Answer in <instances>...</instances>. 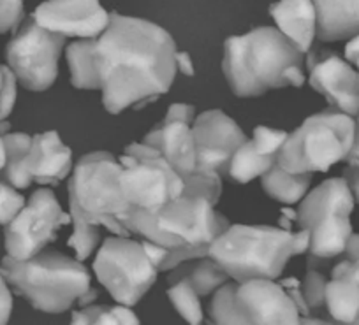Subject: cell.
<instances>
[{"label":"cell","instance_id":"1","mask_svg":"<svg viewBox=\"0 0 359 325\" xmlns=\"http://www.w3.org/2000/svg\"><path fill=\"white\" fill-rule=\"evenodd\" d=\"M176 51L175 39L162 27L109 13V27L95 41L106 111L118 115L168 93L178 71Z\"/></svg>","mask_w":359,"mask_h":325},{"label":"cell","instance_id":"2","mask_svg":"<svg viewBox=\"0 0 359 325\" xmlns=\"http://www.w3.org/2000/svg\"><path fill=\"white\" fill-rule=\"evenodd\" d=\"M123 226L140 241L168 250L161 271H172L185 262L208 257L212 244L231 223L210 200L182 193L157 213L134 209Z\"/></svg>","mask_w":359,"mask_h":325},{"label":"cell","instance_id":"3","mask_svg":"<svg viewBox=\"0 0 359 325\" xmlns=\"http://www.w3.org/2000/svg\"><path fill=\"white\" fill-rule=\"evenodd\" d=\"M222 71L236 97L305 85V55L275 27H259L224 43Z\"/></svg>","mask_w":359,"mask_h":325},{"label":"cell","instance_id":"4","mask_svg":"<svg viewBox=\"0 0 359 325\" xmlns=\"http://www.w3.org/2000/svg\"><path fill=\"white\" fill-rule=\"evenodd\" d=\"M310 230L275 229L257 226H229L210 248L208 257L222 268L234 283L275 279L292 257L306 254Z\"/></svg>","mask_w":359,"mask_h":325},{"label":"cell","instance_id":"5","mask_svg":"<svg viewBox=\"0 0 359 325\" xmlns=\"http://www.w3.org/2000/svg\"><path fill=\"white\" fill-rule=\"evenodd\" d=\"M0 276L36 310L51 314L64 313L74 303L79 304L92 290L85 265L55 250H43L25 262L4 257Z\"/></svg>","mask_w":359,"mask_h":325},{"label":"cell","instance_id":"6","mask_svg":"<svg viewBox=\"0 0 359 325\" xmlns=\"http://www.w3.org/2000/svg\"><path fill=\"white\" fill-rule=\"evenodd\" d=\"M120 162L108 151H94L79 158L69 179L71 216L85 223L106 227L118 237H129L126 220L136 207L120 188Z\"/></svg>","mask_w":359,"mask_h":325},{"label":"cell","instance_id":"7","mask_svg":"<svg viewBox=\"0 0 359 325\" xmlns=\"http://www.w3.org/2000/svg\"><path fill=\"white\" fill-rule=\"evenodd\" d=\"M354 136V118L330 107L309 116L289 134L275 160L289 174L327 172L334 164L347 158Z\"/></svg>","mask_w":359,"mask_h":325},{"label":"cell","instance_id":"8","mask_svg":"<svg viewBox=\"0 0 359 325\" xmlns=\"http://www.w3.org/2000/svg\"><path fill=\"white\" fill-rule=\"evenodd\" d=\"M120 188L136 209L157 213L184 192V179L154 148L133 143L120 157Z\"/></svg>","mask_w":359,"mask_h":325},{"label":"cell","instance_id":"9","mask_svg":"<svg viewBox=\"0 0 359 325\" xmlns=\"http://www.w3.org/2000/svg\"><path fill=\"white\" fill-rule=\"evenodd\" d=\"M99 283L120 306L133 307L151 289L157 269L148 258L141 241L129 237H108L94 261Z\"/></svg>","mask_w":359,"mask_h":325},{"label":"cell","instance_id":"10","mask_svg":"<svg viewBox=\"0 0 359 325\" xmlns=\"http://www.w3.org/2000/svg\"><path fill=\"white\" fill-rule=\"evenodd\" d=\"M65 46V37L48 32L34 18L23 20L15 37L9 41L6 57L16 81L30 92H44L58 76V57Z\"/></svg>","mask_w":359,"mask_h":325},{"label":"cell","instance_id":"11","mask_svg":"<svg viewBox=\"0 0 359 325\" xmlns=\"http://www.w3.org/2000/svg\"><path fill=\"white\" fill-rule=\"evenodd\" d=\"M71 214L64 213L57 195L50 188H39L30 195L22 213L6 227L8 257L16 262L30 261L57 240V230L67 226Z\"/></svg>","mask_w":359,"mask_h":325},{"label":"cell","instance_id":"12","mask_svg":"<svg viewBox=\"0 0 359 325\" xmlns=\"http://www.w3.org/2000/svg\"><path fill=\"white\" fill-rule=\"evenodd\" d=\"M309 83L326 97L331 109L344 115H359V76L345 58L326 48H312L306 55Z\"/></svg>","mask_w":359,"mask_h":325},{"label":"cell","instance_id":"13","mask_svg":"<svg viewBox=\"0 0 359 325\" xmlns=\"http://www.w3.org/2000/svg\"><path fill=\"white\" fill-rule=\"evenodd\" d=\"M194 120V106L172 104L165 113V118L155 125L143 139V144L157 150L180 178L192 174L198 167V151L192 134Z\"/></svg>","mask_w":359,"mask_h":325},{"label":"cell","instance_id":"14","mask_svg":"<svg viewBox=\"0 0 359 325\" xmlns=\"http://www.w3.org/2000/svg\"><path fill=\"white\" fill-rule=\"evenodd\" d=\"M192 134L198 151L196 171L215 172L219 176L226 174L233 155L248 141L240 125H236L234 120L219 109L205 111L196 116L192 123Z\"/></svg>","mask_w":359,"mask_h":325},{"label":"cell","instance_id":"15","mask_svg":"<svg viewBox=\"0 0 359 325\" xmlns=\"http://www.w3.org/2000/svg\"><path fill=\"white\" fill-rule=\"evenodd\" d=\"M32 18L44 30L65 39H99L109 27V13L99 2H44Z\"/></svg>","mask_w":359,"mask_h":325},{"label":"cell","instance_id":"16","mask_svg":"<svg viewBox=\"0 0 359 325\" xmlns=\"http://www.w3.org/2000/svg\"><path fill=\"white\" fill-rule=\"evenodd\" d=\"M234 303L252 325H299L302 314L285 290L271 279L236 286Z\"/></svg>","mask_w":359,"mask_h":325},{"label":"cell","instance_id":"17","mask_svg":"<svg viewBox=\"0 0 359 325\" xmlns=\"http://www.w3.org/2000/svg\"><path fill=\"white\" fill-rule=\"evenodd\" d=\"M72 153L55 130L36 134L32 137L29 158H27V176L30 181L39 185H57L71 174Z\"/></svg>","mask_w":359,"mask_h":325},{"label":"cell","instance_id":"18","mask_svg":"<svg viewBox=\"0 0 359 325\" xmlns=\"http://www.w3.org/2000/svg\"><path fill=\"white\" fill-rule=\"evenodd\" d=\"M354 197L344 178H331L309 192L299 202L298 223L302 230H310L319 220L333 214L351 216Z\"/></svg>","mask_w":359,"mask_h":325},{"label":"cell","instance_id":"19","mask_svg":"<svg viewBox=\"0 0 359 325\" xmlns=\"http://www.w3.org/2000/svg\"><path fill=\"white\" fill-rule=\"evenodd\" d=\"M269 15L277 23V30L284 34L303 55H309L317 37V11L313 2H277L269 8Z\"/></svg>","mask_w":359,"mask_h":325},{"label":"cell","instance_id":"20","mask_svg":"<svg viewBox=\"0 0 359 325\" xmlns=\"http://www.w3.org/2000/svg\"><path fill=\"white\" fill-rule=\"evenodd\" d=\"M352 236L354 233L348 216L333 214L319 220L310 229V248L306 251L310 269H313L316 264L341 257Z\"/></svg>","mask_w":359,"mask_h":325},{"label":"cell","instance_id":"21","mask_svg":"<svg viewBox=\"0 0 359 325\" xmlns=\"http://www.w3.org/2000/svg\"><path fill=\"white\" fill-rule=\"evenodd\" d=\"M317 39L323 43L352 39L359 34V2H313Z\"/></svg>","mask_w":359,"mask_h":325},{"label":"cell","instance_id":"22","mask_svg":"<svg viewBox=\"0 0 359 325\" xmlns=\"http://www.w3.org/2000/svg\"><path fill=\"white\" fill-rule=\"evenodd\" d=\"M168 282L169 285L175 282L189 283L198 292L199 297H205L227 285L229 276L222 271V268L213 258L205 257L185 262V264L172 269L168 276Z\"/></svg>","mask_w":359,"mask_h":325},{"label":"cell","instance_id":"23","mask_svg":"<svg viewBox=\"0 0 359 325\" xmlns=\"http://www.w3.org/2000/svg\"><path fill=\"white\" fill-rule=\"evenodd\" d=\"M331 324L348 325L359 318V285L341 278H331L324 304Z\"/></svg>","mask_w":359,"mask_h":325},{"label":"cell","instance_id":"24","mask_svg":"<svg viewBox=\"0 0 359 325\" xmlns=\"http://www.w3.org/2000/svg\"><path fill=\"white\" fill-rule=\"evenodd\" d=\"M95 41L97 39H79L67 46L71 83L78 90H101L95 62Z\"/></svg>","mask_w":359,"mask_h":325},{"label":"cell","instance_id":"25","mask_svg":"<svg viewBox=\"0 0 359 325\" xmlns=\"http://www.w3.org/2000/svg\"><path fill=\"white\" fill-rule=\"evenodd\" d=\"M313 174H289L278 164L261 178V186L271 199L282 204L302 202L309 193Z\"/></svg>","mask_w":359,"mask_h":325},{"label":"cell","instance_id":"26","mask_svg":"<svg viewBox=\"0 0 359 325\" xmlns=\"http://www.w3.org/2000/svg\"><path fill=\"white\" fill-rule=\"evenodd\" d=\"M6 148L4 178L13 188H27L32 181L27 176V158L32 148V136L23 132H9L2 136Z\"/></svg>","mask_w":359,"mask_h":325},{"label":"cell","instance_id":"27","mask_svg":"<svg viewBox=\"0 0 359 325\" xmlns=\"http://www.w3.org/2000/svg\"><path fill=\"white\" fill-rule=\"evenodd\" d=\"M275 164H277L275 158L259 155L252 141H247L233 155L226 169V176L236 183H248L255 178H262Z\"/></svg>","mask_w":359,"mask_h":325},{"label":"cell","instance_id":"28","mask_svg":"<svg viewBox=\"0 0 359 325\" xmlns=\"http://www.w3.org/2000/svg\"><path fill=\"white\" fill-rule=\"evenodd\" d=\"M71 325H141L130 307L106 306V304H92L74 311Z\"/></svg>","mask_w":359,"mask_h":325},{"label":"cell","instance_id":"29","mask_svg":"<svg viewBox=\"0 0 359 325\" xmlns=\"http://www.w3.org/2000/svg\"><path fill=\"white\" fill-rule=\"evenodd\" d=\"M238 283H227L213 296L208 307V325H252L234 303Z\"/></svg>","mask_w":359,"mask_h":325},{"label":"cell","instance_id":"30","mask_svg":"<svg viewBox=\"0 0 359 325\" xmlns=\"http://www.w3.org/2000/svg\"><path fill=\"white\" fill-rule=\"evenodd\" d=\"M168 297L172 303L180 317L184 318L189 325H201L205 320L201 300L198 292L185 282H175L168 289Z\"/></svg>","mask_w":359,"mask_h":325},{"label":"cell","instance_id":"31","mask_svg":"<svg viewBox=\"0 0 359 325\" xmlns=\"http://www.w3.org/2000/svg\"><path fill=\"white\" fill-rule=\"evenodd\" d=\"M184 179V192L189 195H198L203 199L210 200L215 206L222 195V178L215 172L194 171L192 174L185 176Z\"/></svg>","mask_w":359,"mask_h":325},{"label":"cell","instance_id":"32","mask_svg":"<svg viewBox=\"0 0 359 325\" xmlns=\"http://www.w3.org/2000/svg\"><path fill=\"white\" fill-rule=\"evenodd\" d=\"M71 220L74 226V233L69 237V247L76 251V257L81 262L88 258L97 248L99 241H101V229L97 226H90L83 220L74 219V216H71Z\"/></svg>","mask_w":359,"mask_h":325},{"label":"cell","instance_id":"33","mask_svg":"<svg viewBox=\"0 0 359 325\" xmlns=\"http://www.w3.org/2000/svg\"><path fill=\"white\" fill-rule=\"evenodd\" d=\"M289 132L278 129H269V127L259 125L254 129V137H252V144H254L255 151L262 157L275 158L282 146L287 141Z\"/></svg>","mask_w":359,"mask_h":325},{"label":"cell","instance_id":"34","mask_svg":"<svg viewBox=\"0 0 359 325\" xmlns=\"http://www.w3.org/2000/svg\"><path fill=\"white\" fill-rule=\"evenodd\" d=\"M326 276L317 271V269H309V272H306L305 279L302 283V292L310 313L324 307V304H326Z\"/></svg>","mask_w":359,"mask_h":325},{"label":"cell","instance_id":"35","mask_svg":"<svg viewBox=\"0 0 359 325\" xmlns=\"http://www.w3.org/2000/svg\"><path fill=\"white\" fill-rule=\"evenodd\" d=\"M331 278H341L359 285V234H354L341 255V261L331 271Z\"/></svg>","mask_w":359,"mask_h":325},{"label":"cell","instance_id":"36","mask_svg":"<svg viewBox=\"0 0 359 325\" xmlns=\"http://www.w3.org/2000/svg\"><path fill=\"white\" fill-rule=\"evenodd\" d=\"M27 206L25 197L16 192L9 183L0 181V226L8 227Z\"/></svg>","mask_w":359,"mask_h":325},{"label":"cell","instance_id":"37","mask_svg":"<svg viewBox=\"0 0 359 325\" xmlns=\"http://www.w3.org/2000/svg\"><path fill=\"white\" fill-rule=\"evenodd\" d=\"M16 78L8 65H2V90H0V122L11 115L16 102Z\"/></svg>","mask_w":359,"mask_h":325},{"label":"cell","instance_id":"38","mask_svg":"<svg viewBox=\"0 0 359 325\" xmlns=\"http://www.w3.org/2000/svg\"><path fill=\"white\" fill-rule=\"evenodd\" d=\"M25 18L23 2H0V34L18 30Z\"/></svg>","mask_w":359,"mask_h":325},{"label":"cell","instance_id":"39","mask_svg":"<svg viewBox=\"0 0 359 325\" xmlns=\"http://www.w3.org/2000/svg\"><path fill=\"white\" fill-rule=\"evenodd\" d=\"M278 285H280L282 289L285 290V293L291 297L292 303H294L296 307H298L299 314H302V317H310V310L309 306H306L305 297H303V292H302V283H299L296 278H285V279H280Z\"/></svg>","mask_w":359,"mask_h":325},{"label":"cell","instance_id":"40","mask_svg":"<svg viewBox=\"0 0 359 325\" xmlns=\"http://www.w3.org/2000/svg\"><path fill=\"white\" fill-rule=\"evenodd\" d=\"M13 313V296L11 289L6 279L0 276V325H8Z\"/></svg>","mask_w":359,"mask_h":325},{"label":"cell","instance_id":"41","mask_svg":"<svg viewBox=\"0 0 359 325\" xmlns=\"http://www.w3.org/2000/svg\"><path fill=\"white\" fill-rule=\"evenodd\" d=\"M176 69L189 78L196 74L194 62H192L191 55L185 53V51H176Z\"/></svg>","mask_w":359,"mask_h":325},{"label":"cell","instance_id":"42","mask_svg":"<svg viewBox=\"0 0 359 325\" xmlns=\"http://www.w3.org/2000/svg\"><path fill=\"white\" fill-rule=\"evenodd\" d=\"M344 179L348 185L352 197H354V202L359 204V169L347 167L344 171Z\"/></svg>","mask_w":359,"mask_h":325},{"label":"cell","instance_id":"43","mask_svg":"<svg viewBox=\"0 0 359 325\" xmlns=\"http://www.w3.org/2000/svg\"><path fill=\"white\" fill-rule=\"evenodd\" d=\"M345 162L348 164V167L359 169V127L355 125V136H354V144H352L351 151H348Z\"/></svg>","mask_w":359,"mask_h":325},{"label":"cell","instance_id":"44","mask_svg":"<svg viewBox=\"0 0 359 325\" xmlns=\"http://www.w3.org/2000/svg\"><path fill=\"white\" fill-rule=\"evenodd\" d=\"M345 60L352 62V64L359 62V34L352 37L347 43V46H345Z\"/></svg>","mask_w":359,"mask_h":325},{"label":"cell","instance_id":"45","mask_svg":"<svg viewBox=\"0 0 359 325\" xmlns=\"http://www.w3.org/2000/svg\"><path fill=\"white\" fill-rule=\"evenodd\" d=\"M299 325H333L330 320H324L319 317H302Z\"/></svg>","mask_w":359,"mask_h":325},{"label":"cell","instance_id":"46","mask_svg":"<svg viewBox=\"0 0 359 325\" xmlns=\"http://www.w3.org/2000/svg\"><path fill=\"white\" fill-rule=\"evenodd\" d=\"M6 167V148H4V141L0 137V171H4Z\"/></svg>","mask_w":359,"mask_h":325},{"label":"cell","instance_id":"47","mask_svg":"<svg viewBox=\"0 0 359 325\" xmlns=\"http://www.w3.org/2000/svg\"><path fill=\"white\" fill-rule=\"evenodd\" d=\"M0 90H2V65H0Z\"/></svg>","mask_w":359,"mask_h":325},{"label":"cell","instance_id":"48","mask_svg":"<svg viewBox=\"0 0 359 325\" xmlns=\"http://www.w3.org/2000/svg\"><path fill=\"white\" fill-rule=\"evenodd\" d=\"M333 325H341V324H333ZM348 325H359V318L354 321V324H348Z\"/></svg>","mask_w":359,"mask_h":325},{"label":"cell","instance_id":"49","mask_svg":"<svg viewBox=\"0 0 359 325\" xmlns=\"http://www.w3.org/2000/svg\"><path fill=\"white\" fill-rule=\"evenodd\" d=\"M355 65H358V71H359V62H355ZM358 76H359V72H358Z\"/></svg>","mask_w":359,"mask_h":325},{"label":"cell","instance_id":"50","mask_svg":"<svg viewBox=\"0 0 359 325\" xmlns=\"http://www.w3.org/2000/svg\"><path fill=\"white\" fill-rule=\"evenodd\" d=\"M355 125H358V127H359V115H358V122H355Z\"/></svg>","mask_w":359,"mask_h":325}]
</instances>
